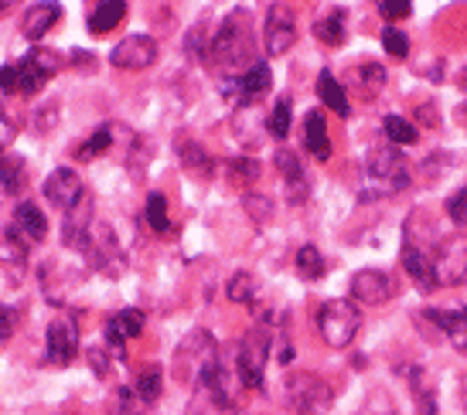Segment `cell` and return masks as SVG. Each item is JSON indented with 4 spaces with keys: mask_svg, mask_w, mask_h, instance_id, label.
Listing matches in <instances>:
<instances>
[{
    "mask_svg": "<svg viewBox=\"0 0 467 415\" xmlns=\"http://www.w3.org/2000/svg\"><path fill=\"white\" fill-rule=\"evenodd\" d=\"M317 99H321V103H325L331 113H337V116H351L348 96H345L341 82H337L331 72H321V76H317Z\"/></svg>",
    "mask_w": 467,
    "mask_h": 415,
    "instance_id": "d4e9b609",
    "label": "cell"
},
{
    "mask_svg": "<svg viewBox=\"0 0 467 415\" xmlns=\"http://www.w3.org/2000/svg\"><path fill=\"white\" fill-rule=\"evenodd\" d=\"M133 391H137L147 405H154L157 399H161V391H164V371H161L157 364L140 368V371L133 375Z\"/></svg>",
    "mask_w": 467,
    "mask_h": 415,
    "instance_id": "4316f807",
    "label": "cell"
},
{
    "mask_svg": "<svg viewBox=\"0 0 467 415\" xmlns=\"http://www.w3.org/2000/svg\"><path fill=\"white\" fill-rule=\"evenodd\" d=\"M109 147H113V127H109V123H103L99 130L92 133L89 140H86L82 147H78L76 157H78V160H96V157L106 154Z\"/></svg>",
    "mask_w": 467,
    "mask_h": 415,
    "instance_id": "836d02e7",
    "label": "cell"
},
{
    "mask_svg": "<svg viewBox=\"0 0 467 415\" xmlns=\"http://www.w3.org/2000/svg\"><path fill=\"white\" fill-rule=\"evenodd\" d=\"M127 17V0H99L89 14V31L92 35H109L113 27H119V21Z\"/></svg>",
    "mask_w": 467,
    "mask_h": 415,
    "instance_id": "603a6c76",
    "label": "cell"
},
{
    "mask_svg": "<svg viewBox=\"0 0 467 415\" xmlns=\"http://www.w3.org/2000/svg\"><path fill=\"white\" fill-rule=\"evenodd\" d=\"M447 218L454 221V225H467V184L464 187H457L454 195L447 197Z\"/></svg>",
    "mask_w": 467,
    "mask_h": 415,
    "instance_id": "ab89813d",
    "label": "cell"
},
{
    "mask_svg": "<svg viewBox=\"0 0 467 415\" xmlns=\"http://www.w3.org/2000/svg\"><path fill=\"white\" fill-rule=\"evenodd\" d=\"M382 45H386V52H389L392 58H406V55H410V38L402 35L400 27H386V31H382Z\"/></svg>",
    "mask_w": 467,
    "mask_h": 415,
    "instance_id": "f35d334b",
    "label": "cell"
},
{
    "mask_svg": "<svg viewBox=\"0 0 467 415\" xmlns=\"http://www.w3.org/2000/svg\"><path fill=\"white\" fill-rule=\"evenodd\" d=\"M208 62L222 68H243V72L256 66L253 62V25L243 11L229 14L215 31V38L208 41Z\"/></svg>",
    "mask_w": 467,
    "mask_h": 415,
    "instance_id": "7a4b0ae2",
    "label": "cell"
},
{
    "mask_svg": "<svg viewBox=\"0 0 467 415\" xmlns=\"http://www.w3.org/2000/svg\"><path fill=\"white\" fill-rule=\"evenodd\" d=\"M325 273H327V262H325V256H321L317 248H314V246L297 248V276L304 279V283H317Z\"/></svg>",
    "mask_w": 467,
    "mask_h": 415,
    "instance_id": "f546056e",
    "label": "cell"
},
{
    "mask_svg": "<svg viewBox=\"0 0 467 415\" xmlns=\"http://www.w3.org/2000/svg\"><path fill=\"white\" fill-rule=\"evenodd\" d=\"M266 361H270V338L263 334L260 327H253L246 338L239 340V348H235V371H239V381H243L246 389H260Z\"/></svg>",
    "mask_w": 467,
    "mask_h": 415,
    "instance_id": "5b68a950",
    "label": "cell"
},
{
    "mask_svg": "<svg viewBox=\"0 0 467 415\" xmlns=\"http://www.w3.org/2000/svg\"><path fill=\"white\" fill-rule=\"evenodd\" d=\"M420 119H423L427 127H441V123H437V113H433V106H430V103L420 106Z\"/></svg>",
    "mask_w": 467,
    "mask_h": 415,
    "instance_id": "7dc6e473",
    "label": "cell"
},
{
    "mask_svg": "<svg viewBox=\"0 0 467 415\" xmlns=\"http://www.w3.org/2000/svg\"><path fill=\"white\" fill-rule=\"evenodd\" d=\"M14 137H17V127H14V123H11V116H7V113H4V109H0V154H4V150H7V147H11V143H14Z\"/></svg>",
    "mask_w": 467,
    "mask_h": 415,
    "instance_id": "bcb514c9",
    "label": "cell"
},
{
    "mask_svg": "<svg viewBox=\"0 0 467 415\" xmlns=\"http://www.w3.org/2000/svg\"><path fill=\"white\" fill-rule=\"evenodd\" d=\"M379 11L386 21H406L410 11H413V4L410 0H379Z\"/></svg>",
    "mask_w": 467,
    "mask_h": 415,
    "instance_id": "b9f144b4",
    "label": "cell"
},
{
    "mask_svg": "<svg viewBox=\"0 0 467 415\" xmlns=\"http://www.w3.org/2000/svg\"><path fill=\"white\" fill-rule=\"evenodd\" d=\"M41 191L48 197V205H55L58 211H68V208L86 197V184L78 181V174L72 167H58L48 174V181H45Z\"/></svg>",
    "mask_w": 467,
    "mask_h": 415,
    "instance_id": "2e32d148",
    "label": "cell"
},
{
    "mask_svg": "<svg viewBox=\"0 0 467 415\" xmlns=\"http://www.w3.org/2000/svg\"><path fill=\"white\" fill-rule=\"evenodd\" d=\"M225 297L233 299V303H253L256 299V276H249L246 269L233 273V279L225 286Z\"/></svg>",
    "mask_w": 467,
    "mask_h": 415,
    "instance_id": "e575fe53",
    "label": "cell"
},
{
    "mask_svg": "<svg viewBox=\"0 0 467 415\" xmlns=\"http://www.w3.org/2000/svg\"><path fill=\"white\" fill-rule=\"evenodd\" d=\"M178 375H182V381H188V385L208 391L219 409H225V412L233 409V399H229V391H225L222 350L208 330H195V334L184 338V344L178 348Z\"/></svg>",
    "mask_w": 467,
    "mask_h": 415,
    "instance_id": "6da1fadb",
    "label": "cell"
},
{
    "mask_svg": "<svg viewBox=\"0 0 467 415\" xmlns=\"http://www.w3.org/2000/svg\"><path fill=\"white\" fill-rule=\"evenodd\" d=\"M78 324L76 317H68V313H58L52 324H48V334H45V350H48V361L52 364H72L78 354Z\"/></svg>",
    "mask_w": 467,
    "mask_h": 415,
    "instance_id": "8fae6325",
    "label": "cell"
},
{
    "mask_svg": "<svg viewBox=\"0 0 467 415\" xmlns=\"http://www.w3.org/2000/svg\"><path fill=\"white\" fill-rule=\"evenodd\" d=\"M355 78H358V86H365L368 92H376L386 86V68L376 66V62H365L362 68H355Z\"/></svg>",
    "mask_w": 467,
    "mask_h": 415,
    "instance_id": "74e56055",
    "label": "cell"
},
{
    "mask_svg": "<svg viewBox=\"0 0 467 415\" xmlns=\"http://www.w3.org/2000/svg\"><path fill=\"white\" fill-rule=\"evenodd\" d=\"M143 327H147V317H143V310H137V307L119 310L117 317H109V320H106V327H103L106 350H109L117 361H123V354H127V340L140 338Z\"/></svg>",
    "mask_w": 467,
    "mask_h": 415,
    "instance_id": "7c38bea8",
    "label": "cell"
},
{
    "mask_svg": "<svg viewBox=\"0 0 467 415\" xmlns=\"http://www.w3.org/2000/svg\"><path fill=\"white\" fill-rule=\"evenodd\" d=\"M55 119H58V106L52 103V106H45V109H38L31 123H35V130H38V133H48V130H52Z\"/></svg>",
    "mask_w": 467,
    "mask_h": 415,
    "instance_id": "f6af8a7d",
    "label": "cell"
},
{
    "mask_svg": "<svg viewBox=\"0 0 467 415\" xmlns=\"http://www.w3.org/2000/svg\"><path fill=\"white\" fill-rule=\"evenodd\" d=\"M7 235H14L25 248L41 246L45 235H48V218H45V211H41L35 201H21V205L14 208V218H11V225H7Z\"/></svg>",
    "mask_w": 467,
    "mask_h": 415,
    "instance_id": "9a60e30c",
    "label": "cell"
},
{
    "mask_svg": "<svg viewBox=\"0 0 467 415\" xmlns=\"http://www.w3.org/2000/svg\"><path fill=\"white\" fill-rule=\"evenodd\" d=\"M260 160H253V157H229L225 160V174H229V181L239 184V187H246V184L260 181Z\"/></svg>",
    "mask_w": 467,
    "mask_h": 415,
    "instance_id": "4dcf8cb0",
    "label": "cell"
},
{
    "mask_svg": "<svg viewBox=\"0 0 467 415\" xmlns=\"http://www.w3.org/2000/svg\"><path fill=\"white\" fill-rule=\"evenodd\" d=\"M270 86H273V76L266 62H256V66H249L246 72H229V76L219 78V92L229 96V99L239 106L256 103L263 92H270Z\"/></svg>",
    "mask_w": 467,
    "mask_h": 415,
    "instance_id": "52a82bcc",
    "label": "cell"
},
{
    "mask_svg": "<svg viewBox=\"0 0 467 415\" xmlns=\"http://www.w3.org/2000/svg\"><path fill=\"white\" fill-rule=\"evenodd\" d=\"M62 58L45 48H31V52L14 62V66H0V89L11 96H38L45 89V82L58 76Z\"/></svg>",
    "mask_w": 467,
    "mask_h": 415,
    "instance_id": "3957f363",
    "label": "cell"
},
{
    "mask_svg": "<svg viewBox=\"0 0 467 415\" xmlns=\"http://www.w3.org/2000/svg\"><path fill=\"white\" fill-rule=\"evenodd\" d=\"M25 191V160L0 154V195H21Z\"/></svg>",
    "mask_w": 467,
    "mask_h": 415,
    "instance_id": "83f0119b",
    "label": "cell"
},
{
    "mask_svg": "<svg viewBox=\"0 0 467 415\" xmlns=\"http://www.w3.org/2000/svg\"><path fill=\"white\" fill-rule=\"evenodd\" d=\"M58 17H62V4H55V0H38V4H31V7L25 11L21 31H25L31 41H41L55 25H58Z\"/></svg>",
    "mask_w": 467,
    "mask_h": 415,
    "instance_id": "d6986e66",
    "label": "cell"
},
{
    "mask_svg": "<svg viewBox=\"0 0 467 415\" xmlns=\"http://www.w3.org/2000/svg\"><path fill=\"white\" fill-rule=\"evenodd\" d=\"M304 150L317 160H327L331 157V137H327V123H325V113H307L304 116Z\"/></svg>",
    "mask_w": 467,
    "mask_h": 415,
    "instance_id": "44dd1931",
    "label": "cell"
},
{
    "mask_svg": "<svg viewBox=\"0 0 467 415\" xmlns=\"http://www.w3.org/2000/svg\"><path fill=\"white\" fill-rule=\"evenodd\" d=\"M188 55H195L198 62H208V41H205V31L195 27V31H188Z\"/></svg>",
    "mask_w": 467,
    "mask_h": 415,
    "instance_id": "7bdbcfd3",
    "label": "cell"
},
{
    "mask_svg": "<svg viewBox=\"0 0 467 415\" xmlns=\"http://www.w3.org/2000/svg\"><path fill=\"white\" fill-rule=\"evenodd\" d=\"M263 45H266V55H276V58L297 45V21L286 4H270L266 25H263Z\"/></svg>",
    "mask_w": 467,
    "mask_h": 415,
    "instance_id": "9c48e42d",
    "label": "cell"
},
{
    "mask_svg": "<svg viewBox=\"0 0 467 415\" xmlns=\"http://www.w3.org/2000/svg\"><path fill=\"white\" fill-rule=\"evenodd\" d=\"M62 242L76 252H89L92 238H89V225H92V197L86 195L78 205H72L68 211H62Z\"/></svg>",
    "mask_w": 467,
    "mask_h": 415,
    "instance_id": "e0dca14e",
    "label": "cell"
},
{
    "mask_svg": "<svg viewBox=\"0 0 467 415\" xmlns=\"http://www.w3.org/2000/svg\"><path fill=\"white\" fill-rule=\"evenodd\" d=\"M402 269L413 276V283L420 286V293H433L441 279H437V266H433V256L423 252L420 246H402Z\"/></svg>",
    "mask_w": 467,
    "mask_h": 415,
    "instance_id": "ac0fdd59",
    "label": "cell"
},
{
    "mask_svg": "<svg viewBox=\"0 0 467 415\" xmlns=\"http://www.w3.org/2000/svg\"><path fill=\"white\" fill-rule=\"evenodd\" d=\"M86 358H89L96 378H106L109 371H113V354L106 350V344H103V348H86Z\"/></svg>",
    "mask_w": 467,
    "mask_h": 415,
    "instance_id": "60d3db41",
    "label": "cell"
},
{
    "mask_svg": "<svg viewBox=\"0 0 467 415\" xmlns=\"http://www.w3.org/2000/svg\"><path fill=\"white\" fill-rule=\"evenodd\" d=\"M420 402H423V412H420V415H437V409H433V399H430V395H427V399H420Z\"/></svg>",
    "mask_w": 467,
    "mask_h": 415,
    "instance_id": "c3c4849f",
    "label": "cell"
},
{
    "mask_svg": "<svg viewBox=\"0 0 467 415\" xmlns=\"http://www.w3.org/2000/svg\"><path fill=\"white\" fill-rule=\"evenodd\" d=\"M290 119H294L290 99H286V96H280V99H276V106H273V113H270V123H266L276 140H284L286 133H290Z\"/></svg>",
    "mask_w": 467,
    "mask_h": 415,
    "instance_id": "d590c367",
    "label": "cell"
},
{
    "mask_svg": "<svg viewBox=\"0 0 467 415\" xmlns=\"http://www.w3.org/2000/svg\"><path fill=\"white\" fill-rule=\"evenodd\" d=\"M433 266H437L441 286L467 283V235L443 238L441 246H437V252H433Z\"/></svg>",
    "mask_w": 467,
    "mask_h": 415,
    "instance_id": "30bf717a",
    "label": "cell"
},
{
    "mask_svg": "<svg viewBox=\"0 0 467 415\" xmlns=\"http://www.w3.org/2000/svg\"><path fill=\"white\" fill-rule=\"evenodd\" d=\"M109 62H113V68H123V72H143L157 62V41L150 35H127L119 45H113Z\"/></svg>",
    "mask_w": 467,
    "mask_h": 415,
    "instance_id": "4fadbf2b",
    "label": "cell"
},
{
    "mask_svg": "<svg viewBox=\"0 0 467 415\" xmlns=\"http://www.w3.org/2000/svg\"><path fill=\"white\" fill-rule=\"evenodd\" d=\"M317 330L327 348L345 350L362 330V310L355 299H331L317 310Z\"/></svg>",
    "mask_w": 467,
    "mask_h": 415,
    "instance_id": "277c9868",
    "label": "cell"
},
{
    "mask_svg": "<svg viewBox=\"0 0 467 415\" xmlns=\"http://www.w3.org/2000/svg\"><path fill=\"white\" fill-rule=\"evenodd\" d=\"M276 170L284 174V184H286V195H290V201L294 205H300V201H307V174H304V167H300L297 154H290V150H280L276 154Z\"/></svg>",
    "mask_w": 467,
    "mask_h": 415,
    "instance_id": "ffe728a7",
    "label": "cell"
},
{
    "mask_svg": "<svg viewBox=\"0 0 467 415\" xmlns=\"http://www.w3.org/2000/svg\"><path fill=\"white\" fill-rule=\"evenodd\" d=\"M427 317L457 350H467V310H430Z\"/></svg>",
    "mask_w": 467,
    "mask_h": 415,
    "instance_id": "7402d4cb",
    "label": "cell"
},
{
    "mask_svg": "<svg viewBox=\"0 0 467 415\" xmlns=\"http://www.w3.org/2000/svg\"><path fill=\"white\" fill-rule=\"evenodd\" d=\"M150 409L154 405H147L133 391V385H119V389H113V395H109V402H106V415H150Z\"/></svg>",
    "mask_w": 467,
    "mask_h": 415,
    "instance_id": "cb8c5ba5",
    "label": "cell"
},
{
    "mask_svg": "<svg viewBox=\"0 0 467 415\" xmlns=\"http://www.w3.org/2000/svg\"><path fill=\"white\" fill-rule=\"evenodd\" d=\"M368 177L382 184V195H400L410 187V170L396 147H376L368 154Z\"/></svg>",
    "mask_w": 467,
    "mask_h": 415,
    "instance_id": "ba28073f",
    "label": "cell"
},
{
    "mask_svg": "<svg viewBox=\"0 0 467 415\" xmlns=\"http://www.w3.org/2000/svg\"><path fill=\"white\" fill-rule=\"evenodd\" d=\"M178 150H182L184 170H192V174H198V177H212V157H208V150L202 147V143L182 140L178 143Z\"/></svg>",
    "mask_w": 467,
    "mask_h": 415,
    "instance_id": "f1b7e54d",
    "label": "cell"
},
{
    "mask_svg": "<svg viewBox=\"0 0 467 415\" xmlns=\"http://www.w3.org/2000/svg\"><path fill=\"white\" fill-rule=\"evenodd\" d=\"M147 225L154 228L157 235H168L171 232V218H168V197L161 195V191H150L147 195Z\"/></svg>",
    "mask_w": 467,
    "mask_h": 415,
    "instance_id": "d6a6232c",
    "label": "cell"
},
{
    "mask_svg": "<svg viewBox=\"0 0 467 415\" xmlns=\"http://www.w3.org/2000/svg\"><path fill=\"white\" fill-rule=\"evenodd\" d=\"M14 327H17L14 307H0V344H7V340L14 338Z\"/></svg>",
    "mask_w": 467,
    "mask_h": 415,
    "instance_id": "ee69618b",
    "label": "cell"
},
{
    "mask_svg": "<svg viewBox=\"0 0 467 415\" xmlns=\"http://www.w3.org/2000/svg\"><path fill=\"white\" fill-rule=\"evenodd\" d=\"M382 133H386V140L392 143V147H406V143H416V123L413 119H406V116H386L382 119Z\"/></svg>",
    "mask_w": 467,
    "mask_h": 415,
    "instance_id": "1f68e13d",
    "label": "cell"
},
{
    "mask_svg": "<svg viewBox=\"0 0 467 415\" xmlns=\"http://www.w3.org/2000/svg\"><path fill=\"white\" fill-rule=\"evenodd\" d=\"M243 208H246V215L256 221V225H266V221L273 218V201L263 195H246L243 197Z\"/></svg>",
    "mask_w": 467,
    "mask_h": 415,
    "instance_id": "8d00e7d4",
    "label": "cell"
},
{
    "mask_svg": "<svg viewBox=\"0 0 467 415\" xmlns=\"http://www.w3.org/2000/svg\"><path fill=\"white\" fill-rule=\"evenodd\" d=\"M314 38L321 41V45H327V48H337L345 41V11L335 7V11L321 14L314 21Z\"/></svg>",
    "mask_w": 467,
    "mask_h": 415,
    "instance_id": "484cf974",
    "label": "cell"
},
{
    "mask_svg": "<svg viewBox=\"0 0 467 415\" xmlns=\"http://www.w3.org/2000/svg\"><path fill=\"white\" fill-rule=\"evenodd\" d=\"M396 297V279L382 269H358L351 276V299L365 307H382Z\"/></svg>",
    "mask_w": 467,
    "mask_h": 415,
    "instance_id": "5bb4252c",
    "label": "cell"
},
{
    "mask_svg": "<svg viewBox=\"0 0 467 415\" xmlns=\"http://www.w3.org/2000/svg\"><path fill=\"white\" fill-rule=\"evenodd\" d=\"M284 395H286V405L294 412H304V415H321L331 405L327 381H321L317 375H307V371H294V375L286 378Z\"/></svg>",
    "mask_w": 467,
    "mask_h": 415,
    "instance_id": "8992f818",
    "label": "cell"
}]
</instances>
